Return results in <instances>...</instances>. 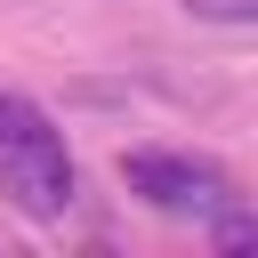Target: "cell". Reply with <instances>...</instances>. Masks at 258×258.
Wrapping results in <instances>:
<instances>
[{
  "label": "cell",
  "instance_id": "1",
  "mask_svg": "<svg viewBox=\"0 0 258 258\" xmlns=\"http://www.w3.org/2000/svg\"><path fill=\"white\" fill-rule=\"evenodd\" d=\"M0 194L24 210V218H64L73 210V153H64V129L32 105V97H16V89H0Z\"/></svg>",
  "mask_w": 258,
  "mask_h": 258
},
{
  "label": "cell",
  "instance_id": "2",
  "mask_svg": "<svg viewBox=\"0 0 258 258\" xmlns=\"http://www.w3.org/2000/svg\"><path fill=\"white\" fill-rule=\"evenodd\" d=\"M121 185H129L145 210L185 218V226H210V218H226V210L242 202L234 177H226L218 161L177 153V145H129V153H121Z\"/></svg>",
  "mask_w": 258,
  "mask_h": 258
},
{
  "label": "cell",
  "instance_id": "3",
  "mask_svg": "<svg viewBox=\"0 0 258 258\" xmlns=\"http://www.w3.org/2000/svg\"><path fill=\"white\" fill-rule=\"evenodd\" d=\"M210 242H218V250H258V218L226 210V218H210Z\"/></svg>",
  "mask_w": 258,
  "mask_h": 258
},
{
  "label": "cell",
  "instance_id": "4",
  "mask_svg": "<svg viewBox=\"0 0 258 258\" xmlns=\"http://www.w3.org/2000/svg\"><path fill=\"white\" fill-rule=\"evenodd\" d=\"M185 8L210 24H258V0H185Z\"/></svg>",
  "mask_w": 258,
  "mask_h": 258
}]
</instances>
